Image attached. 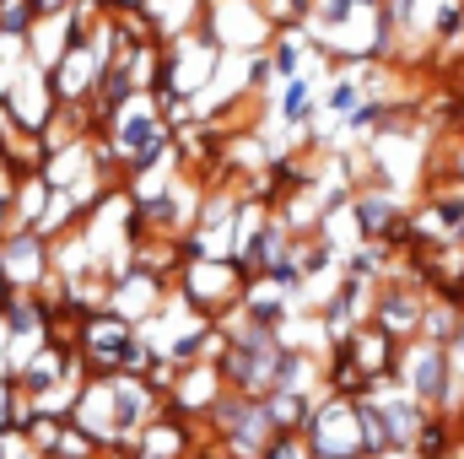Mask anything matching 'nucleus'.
Listing matches in <instances>:
<instances>
[{
	"mask_svg": "<svg viewBox=\"0 0 464 459\" xmlns=\"http://www.w3.org/2000/svg\"><path fill=\"white\" fill-rule=\"evenodd\" d=\"M449 378H454V367H449V346H432V341H411L405 346V356H400V384H405L427 411H443V400H449Z\"/></svg>",
	"mask_w": 464,
	"mask_h": 459,
	"instance_id": "7ed1b4c3",
	"label": "nucleus"
},
{
	"mask_svg": "<svg viewBox=\"0 0 464 459\" xmlns=\"http://www.w3.org/2000/svg\"><path fill=\"white\" fill-rule=\"evenodd\" d=\"M5 416H11V411H5V389H0V427H5Z\"/></svg>",
	"mask_w": 464,
	"mask_h": 459,
	"instance_id": "9d476101",
	"label": "nucleus"
},
{
	"mask_svg": "<svg viewBox=\"0 0 464 459\" xmlns=\"http://www.w3.org/2000/svg\"><path fill=\"white\" fill-rule=\"evenodd\" d=\"M303 444H308L314 459H367L362 454V427H356V400L324 389L319 405H314V422H308Z\"/></svg>",
	"mask_w": 464,
	"mask_h": 459,
	"instance_id": "f03ea898",
	"label": "nucleus"
},
{
	"mask_svg": "<svg viewBox=\"0 0 464 459\" xmlns=\"http://www.w3.org/2000/svg\"><path fill=\"white\" fill-rule=\"evenodd\" d=\"M276 114L286 119L292 130H308V124L319 119V82H308V76L281 82V109H276Z\"/></svg>",
	"mask_w": 464,
	"mask_h": 459,
	"instance_id": "423d86ee",
	"label": "nucleus"
},
{
	"mask_svg": "<svg viewBox=\"0 0 464 459\" xmlns=\"http://www.w3.org/2000/svg\"><path fill=\"white\" fill-rule=\"evenodd\" d=\"M421 314H427V287L416 276H389L372 287V303H367V325L394 336L400 346H411L421 336Z\"/></svg>",
	"mask_w": 464,
	"mask_h": 459,
	"instance_id": "f257e3e1",
	"label": "nucleus"
},
{
	"mask_svg": "<svg viewBox=\"0 0 464 459\" xmlns=\"http://www.w3.org/2000/svg\"><path fill=\"white\" fill-rule=\"evenodd\" d=\"M308 49H314L308 27H276V49H270V71H276V82H292V76H303V60H308Z\"/></svg>",
	"mask_w": 464,
	"mask_h": 459,
	"instance_id": "39448f33",
	"label": "nucleus"
},
{
	"mask_svg": "<svg viewBox=\"0 0 464 459\" xmlns=\"http://www.w3.org/2000/svg\"><path fill=\"white\" fill-rule=\"evenodd\" d=\"M362 109V87H356V76H341V82H330L324 87V98H319V114L341 119V124H351V114Z\"/></svg>",
	"mask_w": 464,
	"mask_h": 459,
	"instance_id": "0eeeda50",
	"label": "nucleus"
},
{
	"mask_svg": "<svg viewBox=\"0 0 464 459\" xmlns=\"http://www.w3.org/2000/svg\"><path fill=\"white\" fill-rule=\"evenodd\" d=\"M319 395H324V389H319ZM319 395H292V389H270V395L259 400V411H265L270 433H308V422H314V405H319Z\"/></svg>",
	"mask_w": 464,
	"mask_h": 459,
	"instance_id": "20e7f679",
	"label": "nucleus"
},
{
	"mask_svg": "<svg viewBox=\"0 0 464 459\" xmlns=\"http://www.w3.org/2000/svg\"><path fill=\"white\" fill-rule=\"evenodd\" d=\"M5 270L22 276V281H38V270H44V243H38V238H11V243H5Z\"/></svg>",
	"mask_w": 464,
	"mask_h": 459,
	"instance_id": "6e6552de",
	"label": "nucleus"
},
{
	"mask_svg": "<svg viewBox=\"0 0 464 459\" xmlns=\"http://www.w3.org/2000/svg\"><path fill=\"white\" fill-rule=\"evenodd\" d=\"M259 459H314V454H308L303 433H276V438L265 444V454H259Z\"/></svg>",
	"mask_w": 464,
	"mask_h": 459,
	"instance_id": "1a4fd4ad",
	"label": "nucleus"
}]
</instances>
